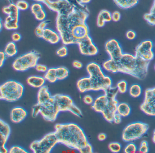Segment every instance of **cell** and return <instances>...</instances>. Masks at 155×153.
<instances>
[{"label": "cell", "instance_id": "cell-7", "mask_svg": "<svg viewBox=\"0 0 155 153\" xmlns=\"http://www.w3.org/2000/svg\"><path fill=\"white\" fill-rule=\"evenodd\" d=\"M148 129V125L146 123L139 121L130 123L122 131V140L127 143L136 141L145 135Z\"/></svg>", "mask_w": 155, "mask_h": 153}, {"label": "cell", "instance_id": "cell-48", "mask_svg": "<svg viewBox=\"0 0 155 153\" xmlns=\"http://www.w3.org/2000/svg\"><path fill=\"white\" fill-rule=\"evenodd\" d=\"M35 68L37 71L38 72H43V73H45L48 69V67L46 65L38 64V63L36 65Z\"/></svg>", "mask_w": 155, "mask_h": 153}, {"label": "cell", "instance_id": "cell-16", "mask_svg": "<svg viewBox=\"0 0 155 153\" xmlns=\"http://www.w3.org/2000/svg\"><path fill=\"white\" fill-rule=\"evenodd\" d=\"M88 35H89V29L86 23L76 24L71 31V35L75 44H77L80 40Z\"/></svg>", "mask_w": 155, "mask_h": 153}, {"label": "cell", "instance_id": "cell-13", "mask_svg": "<svg viewBox=\"0 0 155 153\" xmlns=\"http://www.w3.org/2000/svg\"><path fill=\"white\" fill-rule=\"evenodd\" d=\"M77 44L78 46L80 52L84 56H94L98 53V49L90 35L80 40Z\"/></svg>", "mask_w": 155, "mask_h": 153}, {"label": "cell", "instance_id": "cell-27", "mask_svg": "<svg viewBox=\"0 0 155 153\" xmlns=\"http://www.w3.org/2000/svg\"><path fill=\"white\" fill-rule=\"evenodd\" d=\"M77 87L81 93L91 91V84L89 77H84L79 79L77 82Z\"/></svg>", "mask_w": 155, "mask_h": 153}, {"label": "cell", "instance_id": "cell-35", "mask_svg": "<svg viewBox=\"0 0 155 153\" xmlns=\"http://www.w3.org/2000/svg\"><path fill=\"white\" fill-rule=\"evenodd\" d=\"M104 92V94L110 99H115L119 91L117 87H112V86L107 89Z\"/></svg>", "mask_w": 155, "mask_h": 153}, {"label": "cell", "instance_id": "cell-32", "mask_svg": "<svg viewBox=\"0 0 155 153\" xmlns=\"http://www.w3.org/2000/svg\"><path fill=\"white\" fill-rule=\"evenodd\" d=\"M44 78L46 81L51 83H54L58 81L57 74H56V68H51L48 69L44 75Z\"/></svg>", "mask_w": 155, "mask_h": 153}, {"label": "cell", "instance_id": "cell-40", "mask_svg": "<svg viewBox=\"0 0 155 153\" xmlns=\"http://www.w3.org/2000/svg\"><path fill=\"white\" fill-rule=\"evenodd\" d=\"M18 8L20 11H25L29 9L30 7L29 4L24 0H19L16 3Z\"/></svg>", "mask_w": 155, "mask_h": 153}, {"label": "cell", "instance_id": "cell-54", "mask_svg": "<svg viewBox=\"0 0 155 153\" xmlns=\"http://www.w3.org/2000/svg\"><path fill=\"white\" fill-rule=\"evenodd\" d=\"M72 66L77 69H81L83 67L82 62L78 60H75L72 62Z\"/></svg>", "mask_w": 155, "mask_h": 153}, {"label": "cell", "instance_id": "cell-5", "mask_svg": "<svg viewBox=\"0 0 155 153\" xmlns=\"http://www.w3.org/2000/svg\"><path fill=\"white\" fill-rule=\"evenodd\" d=\"M24 87L17 81H7L0 87V99L13 102L20 99L23 96Z\"/></svg>", "mask_w": 155, "mask_h": 153}, {"label": "cell", "instance_id": "cell-49", "mask_svg": "<svg viewBox=\"0 0 155 153\" xmlns=\"http://www.w3.org/2000/svg\"><path fill=\"white\" fill-rule=\"evenodd\" d=\"M83 100L85 104L88 105H92L94 101V99L89 95H85L83 97Z\"/></svg>", "mask_w": 155, "mask_h": 153}, {"label": "cell", "instance_id": "cell-30", "mask_svg": "<svg viewBox=\"0 0 155 153\" xmlns=\"http://www.w3.org/2000/svg\"><path fill=\"white\" fill-rule=\"evenodd\" d=\"M4 52L8 57H13L17 55L18 49L16 43L12 41L8 43L5 47Z\"/></svg>", "mask_w": 155, "mask_h": 153}, {"label": "cell", "instance_id": "cell-10", "mask_svg": "<svg viewBox=\"0 0 155 153\" xmlns=\"http://www.w3.org/2000/svg\"><path fill=\"white\" fill-rule=\"evenodd\" d=\"M154 45V43L151 40L142 41L136 47L135 55L147 61H151L155 57Z\"/></svg>", "mask_w": 155, "mask_h": 153}, {"label": "cell", "instance_id": "cell-3", "mask_svg": "<svg viewBox=\"0 0 155 153\" xmlns=\"http://www.w3.org/2000/svg\"><path fill=\"white\" fill-rule=\"evenodd\" d=\"M59 144L79 151L88 143L84 130L76 123H59L55 126Z\"/></svg>", "mask_w": 155, "mask_h": 153}, {"label": "cell", "instance_id": "cell-33", "mask_svg": "<svg viewBox=\"0 0 155 153\" xmlns=\"http://www.w3.org/2000/svg\"><path fill=\"white\" fill-rule=\"evenodd\" d=\"M56 71L58 81L65 80L69 75V70L68 68L64 66L56 68Z\"/></svg>", "mask_w": 155, "mask_h": 153}, {"label": "cell", "instance_id": "cell-43", "mask_svg": "<svg viewBox=\"0 0 155 153\" xmlns=\"http://www.w3.org/2000/svg\"><path fill=\"white\" fill-rule=\"evenodd\" d=\"M70 112L73 114L75 116L79 117H81L82 116V112L79 108L75 104L72 106V107L71 109Z\"/></svg>", "mask_w": 155, "mask_h": 153}, {"label": "cell", "instance_id": "cell-44", "mask_svg": "<svg viewBox=\"0 0 155 153\" xmlns=\"http://www.w3.org/2000/svg\"><path fill=\"white\" fill-rule=\"evenodd\" d=\"M41 109V105L37 103L33 106L32 108L31 115L33 117L35 118L38 116L39 114H40Z\"/></svg>", "mask_w": 155, "mask_h": 153}, {"label": "cell", "instance_id": "cell-15", "mask_svg": "<svg viewBox=\"0 0 155 153\" xmlns=\"http://www.w3.org/2000/svg\"><path fill=\"white\" fill-rule=\"evenodd\" d=\"M55 103L59 110L60 112H70L74 104L73 100L68 95L57 94L52 96Z\"/></svg>", "mask_w": 155, "mask_h": 153}, {"label": "cell", "instance_id": "cell-25", "mask_svg": "<svg viewBox=\"0 0 155 153\" xmlns=\"http://www.w3.org/2000/svg\"><path fill=\"white\" fill-rule=\"evenodd\" d=\"M112 21L111 13L107 10H102L100 11L97 17V25L100 28L105 26L106 23L110 22Z\"/></svg>", "mask_w": 155, "mask_h": 153}, {"label": "cell", "instance_id": "cell-18", "mask_svg": "<svg viewBox=\"0 0 155 153\" xmlns=\"http://www.w3.org/2000/svg\"><path fill=\"white\" fill-rule=\"evenodd\" d=\"M28 116V112L23 107H15L11 110V121L13 123L18 124L23 121Z\"/></svg>", "mask_w": 155, "mask_h": 153}, {"label": "cell", "instance_id": "cell-56", "mask_svg": "<svg viewBox=\"0 0 155 153\" xmlns=\"http://www.w3.org/2000/svg\"><path fill=\"white\" fill-rule=\"evenodd\" d=\"M78 3L83 5H86L87 4L89 3L91 0H76Z\"/></svg>", "mask_w": 155, "mask_h": 153}, {"label": "cell", "instance_id": "cell-42", "mask_svg": "<svg viewBox=\"0 0 155 153\" xmlns=\"http://www.w3.org/2000/svg\"><path fill=\"white\" fill-rule=\"evenodd\" d=\"M138 152L141 153H147L149 152L148 143L146 140L141 141L138 148Z\"/></svg>", "mask_w": 155, "mask_h": 153}, {"label": "cell", "instance_id": "cell-55", "mask_svg": "<svg viewBox=\"0 0 155 153\" xmlns=\"http://www.w3.org/2000/svg\"><path fill=\"white\" fill-rule=\"evenodd\" d=\"M107 136L106 134L105 133H101L99 134L98 135V139L99 141H103L106 140L107 139Z\"/></svg>", "mask_w": 155, "mask_h": 153}, {"label": "cell", "instance_id": "cell-6", "mask_svg": "<svg viewBox=\"0 0 155 153\" xmlns=\"http://www.w3.org/2000/svg\"><path fill=\"white\" fill-rule=\"evenodd\" d=\"M40 58V54L38 52H29L16 58L12 63V68L17 71H26L35 68Z\"/></svg>", "mask_w": 155, "mask_h": 153}, {"label": "cell", "instance_id": "cell-4", "mask_svg": "<svg viewBox=\"0 0 155 153\" xmlns=\"http://www.w3.org/2000/svg\"><path fill=\"white\" fill-rule=\"evenodd\" d=\"M91 84V91H104L112 85V81L109 76L104 74L101 66L96 62H90L86 66Z\"/></svg>", "mask_w": 155, "mask_h": 153}, {"label": "cell", "instance_id": "cell-58", "mask_svg": "<svg viewBox=\"0 0 155 153\" xmlns=\"http://www.w3.org/2000/svg\"><path fill=\"white\" fill-rule=\"evenodd\" d=\"M152 141L153 143L155 144V129L153 133V136H152Z\"/></svg>", "mask_w": 155, "mask_h": 153}, {"label": "cell", "instance_id": "cell-12", "mask_svg": "<svg viewBox=\"0 0 155 153\" xmlns=\"http://www.w3.org/2000/svg\"><path fill=\"white\" fill-rule=\"evenodd\" d=\"M60 110L52 97L48 102L41 105L40 114L42 117L48 121L54 122L57 120Z\"/></svg>", "mask_w": 155, "mask_h": 153}, {"label": "cell", "instance_id": "cell-61", "mask_svg": "<svg viewBox=\"0 0 155 153\" xmlns=\"http://www.w3.org/2000/svg\"><path fill=\"white\" fill-rule=\"evenodd\" d=\"M8 1L9 2H10V3H12V0H8Z\"/></svg>", "mask_w": 155, "mask_h": 153}, {"label": "cell", "instance_id": "cell-37", "mask_svg": "<svg viewBox=\"0 0 155 153\" xmlns=\"http://www.w3.org/2000/svg\"><path fill=\"white\" fill-rule=\"evenodd\" d=\"M108 148L112 153H118L121 151L122 146L119 142H112L109 144Z\"/></svg>", "mask_w": 155, "mask_h": 153}, {"label": "cell", "instance_id": "cell-36", "mask_svg": "<svg viewBox=\"0 0 155 153\" xmlns=\"http://www.w3.org/2000/svg\"><path fill=\"white\" fill-rule=\"evenodd\" d=\"M117 88L119 92L121 94H124L127 92L128 88V83L126 81L124 80L120 81L117 84Z\"/></svg>", "mask_w": 155, "mask_h": 153}, {"label": "cell", "instance_id": "cell-8", "mask_svg": "<svg viewBox=\"0 0 155 153\" xmlns=\"http://www.w3.org/2000/svg\"><path fill=\"white\" fill-rule=\"evenodd\" d=\"M59 144L55 131L46 134L41 139L33 141L30 148L34 153H50Z\"/></svg>", "mask_w": 155, "mask_h": 153}, {"label": "cell", "instance_id": "cell-59", "mask_svg": "<svg viewBox=\"0 0 155 153\" xmlns=\"http://www.w3.org/2000/svg\"><path fill=\"white\" fill-rule=\"evenodd\" d=\"M32 1H35L36 2H38L44 3V2H46L47 0H32Z\"/></svg>", "mask_w": 155, "mask_h": 153}, {"label": "cell", "instance_id": "cell-28", "mask_svg": "<svg viewBox=\"0 0 155 153\" xmlns=\"http://www.w3.org/2000/svg\"><path fill=\"white\" fill-rule=\"evenodd\" d=\"M115 4L120 9L128 10L133 8L138 3L139 0H113Z\"/></svg>", "mask_w": 155, "mask_h": 153}, {"label": "cell", "instance_id": "cell-31", "mask_svg": "<svg viewBox=\"0 0 155 153\" xmlns=\"http://www.w3.org/2000/svg\"><path fill=\"white\" fill-rule=\"evenodd\" d=\"M144 18L149 24L155 25V0L153 1L149 12L144 14Z\"/></svg>", "mask_w": 155, "mask_h": 153}, {"label": "cell", "instance_id": "cell-47", "mask_svg": "<svg viewBox=\"0 0 155 153\" xmlns=\"http://www.w3.org/2000/svg\"><path fill=\"white\" fill-rule=\"evenodd\" d=\"M111 17L112 21L115 22H117L121 19V14L119 11H115L111 13Z\"/></svg>", "mask_w": 155, "mask_h": 153}, {"label": "cell", "instance_id": "cell-50", "mask_svg": "<svg viewBox=\"0 0 155 153\" xmlns=\"http://www.w3.org/2000/svg\"><path fill=\"white\" fill-rule=\"evenodd\" d=\"M11 38L12 41L16 43L20 41L21 40L22 36L19 33L15 32L12 34Z\"/></svg>", "mask_w": 155, "mask_h": 153}, {"label": "cell", "instance_id": "cell-60", "mask_svg": "<svg viewBox=\"0 0 155 153\" xmlns=\"http://www.w3.org/2000/svg\"><path fill=\"white\" fill-rule=\"evenodd\" d=\"M3 25H4V24L2 23V21L1 20V22H0V30H1V31L2 30Z\"/></svg>", "mask_w": 155, "mask_h": 153}, {"label": "cell", "instance_id": "cell-2", "mask_svg": "<svg viewBox=\"0 0 155 153\" xmlns=\"http://www.w3.org/2000/svg\"><path fill=\"white\" fill-rule=\"evenodd\" d=\"M74 1L77 7L73 12L67 15L58 14L56 18V29L60 34L61 41L65 45L75 44L71 35V29L76 24L86 23L89 13L86 5L78 3L76 0Z\"/></svg>", "mask_w": 155, "mask_h": 153}, {"label": "cell", "instance_id": "cell-17", "mask_svg": "<svg viewBox=\"0 0 155 153\" xmlns=\"http://www.w3.org/2000/svg\"><path fill=\"white\" fill-rule=\"evenodd\" d=\"M109 99L107 105L101 114L106 121L112 123L114 116L117 113V108L119 103L116 99Z\"/></svg>", "mask_w": 155, "mask_h": 153}, {"label": "cell", "instance_id": "cell-1", "mask_svg": "<svg viewBox=\"0 0 155 153\" xmlns=\"http://www.w3.org/2000/svg\"><path fill=\"white\" fill-rule=\"evenodd\" d=\"M150 62L135 55L124 53L119 60L109 59L104 62L102 68L110 73L120 72L143 80L147 75Z\"/></svg>", "mask_w": 155, "mask_h": 153}, {"label": "cell", "instance_id": "cell-24", "mask_svg": "<svg viewBox=\"0 0 155 153\" xmlns=\"http://www.w3.org/2000/svg\"><path fill=\"white\" fill-rule=\"evenodd\" d=\"M52 97V96L49 91L48 88L44 85L39 89L37 95V103L41 105H43L49 101Z\"/></svg>", "mask_w": 155, "mask_h": 153}, {"label": "cell", "instance_id": "cell-26", "mask_svg": "<svg viewBox=\"0 0 155 153\" xmlns=\"http://www.w3.org/2000/svg\"><path fill=\"white\" fill-rule=\"evenodd\" d=\"M46 81L44 77L36 75L30 76L27 79L28 85L35 88L39 89L43 87L45 85Z\"/></svg>", "mask_w": 155, "mask_h": 153}, {"label": "cell", "instance_id": "cell-21", "mask_svg": "<svg viewBox=\"0 0 155 153\" xmlns=\"http://www.w3.org/2000/svg\"><path fill=\"white\" fill-rule=\"evenodd\" d=\"M30 9L31 13L34 15L36 20L40 22L46 20L47 14L40 2H36L32 4Z\"/></svg>", "mask_w": 155, "mask_h": 153}, {"label": "cell", "instance_id": "cell-45", "mask_svg": "<svg viewBox=\"0 0 155 153\" xmlns=\"http://www.w3.org/2000/svg\"><path fill=\"white\" fill-rule=\"evenodd\" d=\"M79 152L81 153H92L93 152V148L91 145L88 143L85 147L81 148Z\"/></svg>", "mask_w": 155, "mask_h": 153}, {"label": "cell", "instance_id": "cell-57", "mask_svg": "<svg viewBox=\"0 0 155 153\" xmlns=\"http://www.w3.org/2000/svg\"><path fill=\"white\" fill-rule=\"evenodd\" d=\"M1 153H9V150L6 147V146H1Z\"/></svg>", "mask_w": 155, "mask_h": 153}, {"label": "cell", "instance_id": "cell-22", "mask_svg": "<svg viewBox=\"0 0 155 153\" xmlns=\"http://www.w3.org/2000/svg\"><path fill=\"white\" fill-rule=\"evenodd\" d=\"M19 14H11L7 15L4 21V28L9 30H17L19 28Z\"/></svg>", "mask_w": 155, "mask_h": 153}, {"label": "cell", "instance_id": "cell-53", "mask_svg": "<svg viewBox=\"0 0 155 153\" xmlns=\"http://www.w3.org/2000/svg\"><path fill=\"white\" fill-rule=\"evenodd\" d=\"M122 122V116L117 113L114 116L113 122L116 124H120Z\"/></svg>", "mask_w": 155, "mask_h": 153}, {"label": "cell", "instance_id": "cell-62", "mask_svg": "<svg viewBox=\"0 0 155 153\" xmlns=\"http://www.w3.org/2000/svg\"><path fill=\"white\" fill-rule=\"evenodd\" d=\"M154 70H155V65H154Z\"/></svg>", "mask_w": 155, "mask_h": 153}, {"label": "cell", "instance_id": "cell-38", "mask_svg": "<svg viewBox=\"0 0 155 153\" xmlns=\"http://www.w3.org/2000/svg\"><path fill=\"white\" fill-rule=\"evenodd\" d=\"M137 151V148L133 142H129L128 144L125 146L124 153H135Z\"/></svg>", "mask_w": 155, "mask_h": 153}, {"label": "cell", "instance_id": "cell-52", "mask_svg": "<svg viewBox=\"0 0 155 153\" xmlns=\"http://www.w3.org/2000/svg\"><path fill=\"white\" fill-rule=\"evenodd\" d=\"M7 58H8L4 51H1L0 52V67H2L4 65V62L7 59Z\"/></svg>", "mask_w": 155, "mask_h": 153}, {"label": "cell", "instance_id": "cell-14", "mask_svg": "<svg viewBox=\"0 0 155 153\" xmlns=\"http://www.w3.org/2000/svg\"><path fill=\"white\" fill-rule=\"evenodd\" d=\"M105 49L110 59L115 60H119L124 53L119 42L115 39L107 41L105 43Z\"/></svg>", "mask_w": 155, "mask_h": 153}, {"label": "cell", "instance_id": "cell-46", "mask_svg": "<svg viewBox=\"0 0 155 153\" xmlns=\"http://www.w3.org/2000/svg\"><path fill=\"white\" fill-rule=\"evenodd\" d=\"M137 35L136 32L131 30H128L126 33V37L130 40H135L137 37Z\"/></svg>", "mask_w": 155, "mask_h": 153}, {"label": "cell", "instance_id": "cell-29", "mask_svg": "<svg viewBox=\"0 0 155 153\" xmlns=\"http://www.w3.org/2000/svg\"><path fill=\"white\" fill-rule=\"evenodd\" d=\"M131 108L128 104L126 102L118 103L117 108V113L119 114L122 117H127L131 113Z\"/></svg>", "mask_w": 155, "mask_h": 153}, {"label": "cell", "instance_id": "cell-23", "mask_svg": "<svg viewBox=\"0 0 155 153\" xmlns=\"http://www.w3.org/2000/svg\"><path fill=\"white\" fill-rule=\"evenodd\" d=\"M109 98L105 94L97 97L92 105V108L94 111L101 114L107 105Z\"/></svg>", "mask_w": 155, "mask_h": 153}, {"label": "cell", "instance_id": "cell-11", "mask_svg": "<svg viewBox=\"0 0 155 153\" xmlns=\"http://www.w3.org/2000/svg\"><path fill=\"white\" fill-rule=\"evenodd\" d=\"M140 109L146 115L155 116V87L146 90Z\"/></svg>", "mask_w": 155, "mask_h": 153}, {"label": "cell", "instance_id": "cell-51", "mask_svg": "<svg viewBox=\"0 0 155 153\" xmlns=\"http://www.w3.org/2000/svg\"><path fill=\"white\" fill-rule=\"evenodd\" d=\"M44 30H45L44 29L41 28V27H39V26H37L35 31V34H36V36H37L38 38H42Z\"/></svg>", "mask_w": 155, "mask_h": 153}, {"label": "cell", "instance_id": "cell-19", "mask_svg": "<svg viewBox=\"0 0 155 153\" xmlns=\"http://www.w3.org/2000/svg\"><path fill=\"white\" fill-rule=\"evenodd\" d=\"M42 39L52 44H56L61 41L60 34L58 31L47 28L44 30Z\"/></svg>", "mask_w": 155, "mask_h": 153}, {"label": "cell", "instance_id": "cell-9", "mask_svg": "<svg viewBox=\"0 0 155 153\" xmlns=\"http://www.w3.org/2000/svg\"><path fill=\"white\" fill-rule=\"evenodd\" d=\"M43 3L51 11L57 13L58 15H68L73 12L77 7L74 0H47Z\"/></svg>", "mask_w": 155, "mask_h": 153}, {"label": "cell", "instance_id": "cell-20", "mask_svg": "<svg viewBox=\"0 0 155 153\" xmlns=\"http://www.w3.org/2000/svg\"><path fill=\"white\" fill-rule=\"evenodd\" d=\"M1 146H6L11 133V129L8 124L2 119L0 120Z\"/></svg>", "mask_w": 155, "mask_h": 153}, {"label": "cell", "instance_id": "cell-41", "mask_svg": "<svg viewBox=\"0 0 155 153\" xmlns=\"http://www.w3.org/2000/svg\"><path fill=\"white\" fill-rule=\"evenodd\" d=\"M9 153H28V152L23 148L18 145H13L9 149Z\"/></svg>", "mask_w": 155, "mask_h": 153}, {"label": "cell", "instance_id": "cell-39", "mask_svg": "<svg viewBox=\"0 0 155 153\" xmlns=\"http://www.w3.org/2000/svg\"><path fill=\"white\" fill-rule=\"evenodd\" d=\"M68 47L65 45L60 47L56 51V54L60 58H64L66 57L68 55Z\"/></svg>", "mask_w": 155, "mask_h": 153}, {"label": "cell", "instance_id": "cell-34", "mask_svg": "<svg viewBox=\"0 0 155 153\" xmlns=\"http://www.w3.org/2000/svg\"><path fill=\"white\" fill-rule=\"evenodd\" d=\"M130 95L133 98H138L141 96L142 88L141 86L138 84L131 85L129 89Z\"/></svg>", "mask_w": 155, "mask_h": 153}]
</instances>
